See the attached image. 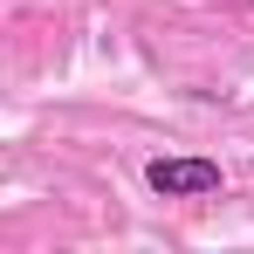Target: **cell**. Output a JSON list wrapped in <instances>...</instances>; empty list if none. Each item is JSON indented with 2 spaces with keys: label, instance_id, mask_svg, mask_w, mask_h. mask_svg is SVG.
<instances>
[{
  "label": "cell",
  "instance_id": "obj_1",
  "mask_svg": "<svg viewBox=\"0 0 254 254\" xmlns=\"http://www.w3.org/2000/svg\"><path fill=\"white\" fill-rule=\"evenodd\" d=\"M144 186L158 199H213L227 186V172L213 165V158H151L144 165Z\"/></svg>",
  "mask_w": 254,
  "mask_h": 254
}]
</instances>
